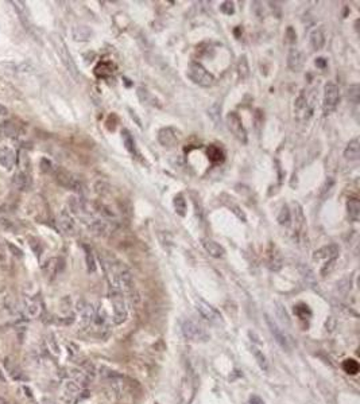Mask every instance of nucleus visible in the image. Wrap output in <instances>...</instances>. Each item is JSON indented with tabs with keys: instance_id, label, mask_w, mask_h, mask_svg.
<instances>
[{
	"instance_id": "23",
	"label": "nucleus",
	"mask_w": 360,
	"mask_h": 404,
	"mask_svg": "<svg viewBox=\"0 0 360 404\" xmlns=\"http://www.w3.org/2000/svg\"><path fill=\"white\" fill-rule=\"evenodd\" d=\"M325 43V35L322 33L321 28H317L315 31H312L310 34V45L315 50H320L321 47Z\"/></svg>"
},
{
	"instance_id": "25",
	"label": "nucleus",
	"mask_w": 360,
	"mask_h": 404,
	"mask_svg": "<svg viewBox=\"0 0 360 404\" xmlns=\"http://www.w3.org/2000/svg\"><path fill=\"white\" fill-rule=\"evenodd\" d=\"M207 155H208V159L212 163H220L224 161V151L220 147L214 146V144H211L207 148Z\"/></svg>"
},
{
	"instance_id": "22",
	"label": "nucleus",
	"mask_w": 360,
	"mask_h": 404,
	"mask_svg": "<svg viewBox=\"0 0 360 404\" xmlns=\"http://www.w3.org/2000/svg\"><path fill=\"white\" fill-rule=\"evenodd\" d=\"M92 30L88 26H76L72 30V35H73V40L77 42H85V40H89L92 37Z\"/></svg>"
},
{
	"instance_id": "24",
	"label": "nucleus",
	"mask_w": 360,
	"mask_h": 404,
	"mask_svg": "<svg viewBox=\"0 0 360 404\" xmlns=\"http://www.w3.org/2000/svg\"><path fill=\"white\" fill-rule=\"evenodd\" d=\"M347 210H348L349 219L352 220L354 222L359 221V217H360V202H359V200H356V198H351V200L347 202Z\"/></svg>"
},
{
	"instance_id": "32",
	"label": "nucleus",
	"mask_w": 360,
	"mask_h": 404,
	"mask_svg": "<svg viewBox=\"0 0 360 404\" xmlns=\"http://www.w3.org/2000/svg\"><path fill=\"white\" fill-rule=\"evenodd\" d=\"M12 4L15 7V10H17L18 15L21 18V20H22L23 23H27L28 10L27 7H26V3H24V1H12Z\"/></svg>"
},
{
	"instance_id": "27",
	"label": "nucleus",
	"mask_w": 360,
	"mask_h": 404,
	"mask_svg": "<svg viewBox=\"0 0 360 404\" xmlns=\"http://www.w3.org/2000/svg\"><path fill=\"white\" fill-rule=\"evenodd\" d=\"M173 205H174L175 213L181 216V217H185L186 216V201L182 194H177L173 200Z\"/></svg>"
},
{
	"instance_id": "13",
	"label": "nucleus",
	"mask_w": 360,
	"mask_h": 404,
	"mask_svg": "<svg viewBox=\"0 0 360 404\" xmlns=\"http://www.w3.org/2000/svg\"><path fill=\"white\" fill-rule=\"evenodd\" d=\"M305 65V56L304 53L296 47H293L289 51V56H287V66L293 72H301L302 67Z\"/></svg>"
},
{
	"instance_id": "4",
	"label": "nucleus",
	"mask_w": 360,
	"mask_h": 404,
	"mask_svg": "<svg viewBox=\"0 0 360 404\" xmlns=\"http://www.w3.org/2000/svg\"><path fill=\"white\" fill-rule=\"evenodd\" d=\"M53 43H54V46L57 47V51H58V54L61 57L62 62H64L65 67L68 69L70 76H72L74 80H79V69H77V65H76V62H74L72 54L69 53L66 43H65L61 37L57 35V34L53 35Z\"/></svg>"
},
{
	"instance_id": "14",
	"label": "nucleus",
	"mask_w": 360,
	"mask_h": 404,
	"mask_svg": "<svg viewBox=\"0 0 360 404\" xmlns=\"http://www.w3.org/2000/svg\"><path fill=\"white\" fill-rule=\"evenodd\" d=\"M81 388L74 380H68V382L64 384V389H62V396L61 400L64 403L72 404L74 403L76 398L79 396Z\"/></svg>"
},
{
	"instance_id": "17",
	"label": "nucleus",
	"mask_w": 360,
	"mask_h": 404,
	"mask_svg": "<svg viewBox=\"0 0 360 404\" xmlns=\"http://www.w3.org/2000/svg\"><path fill=\"white\" fill-rule=\"evenodd\" d=\"M12 183H14V186L17 187L18 190L26 191L31 187V178H30V175L27 173L18 171L12 177Z\"/></svg>"
},
{
	"instance_id": "34",
	"label": "nucleus",
	"mask_w": 360,
	"mask_h": 404,
	"mask_svg": "<svg viewBox=\"0 0 360 404\" xmlns=\"http://www.w3.org/2000/svg\"><path fill=\"white\" fill-rule=\"evenodd\" d=\"M347 99L354 104H358L360 100V86L358 84H354L348 86L347 89Z\"/></svg>"
},
{
	"instance_id": "21",
	"label": "nucleus",
	"mask_w": 360,
	"mask_h": 404,
	"mask_svg": "<svg viewBox=\"0 0 360 404\" xmlns=\"http://www.w3.org/2000/svg\"><path fill=\"white\" fill-rule=\"evenodd\" d=\"M282 264H283L282 255L276 249L275 245H271L270 251H269V267L273 271H279L282 268Z\"/></svg>"
},
{
	"instance_id": "20",
	"label": "nucleus",
	"mask_w": 360,
	"mask_h": 404,
	"mask_svg": "<svg viewBox=\"0 0 360 404\" xmlns=\"http://www.w3.org/2000/svg\"><path fill=\"white\" fill-rule=\"evenodd\" d=\"M360 157V141L358 138H355L349 141L345 150H344V158L348 161H358Z\"/></svg>"
},
{
	"instance_id": "37",
	"label": "nucleus",
	"mask_w": 360,
	"mask_h": 404,
	"mask_svg": "<svg viewBox=\"0 0 360 404\" xmlns=\"http://www.w3.org/2000/svg\"><path fill=\"white\" fill-rule=\"evenodd\" d=\"M208 115L209 118L212 119L214 123H219L220 120H221V105H220L219 102H214L213 105L209 108Z\"/></svg>"
},
{
	"instance_id": "15",
	"label": "nucleus",
	"mask_w": 360,
	"mask_h": 404,
	"mask_svg": "<svg viewBox=\"0 0 360 404\" xmlns=\"http://www.w3.org/2000/svg\"><path fill=\"white\" fill-rule=\"evenodd\" d=\"M58 226L60 229L64 232V233H68V235H72L76 232V222H74L73 217L69 214V212L66 210H61L60 214H58Z\"/></svg>"
},
{
	"instance_id": "5",
	"label": "nucleus",
	"mask_w": 360,
	"mask_h": 404,
	"mask_svg": "<svg viewBox=\"0 0 360 404\" xmlns=\"http://www.w3.org/2000/svg\"><path fill=\"white\" fill-rule=\"evenodd\" d=\"M182 333L186 340L191 343H207L209 340V334L203 326L191 320H185L182 322Z\"/></svg>"
},
{
	"instance_id": "46",
	"label": "nucleus",
	"mask_w": 360,
	"mask_h": 404,
	"mask_svg": "<svg viewBox=\"0 0 360 404\" xmlns=\"http://www.w3.org/2000/svg\"><path fill=\"white\" fill-rule=\"evenodd\" d=\"M316 65L318 67H321V69H324V67L326 66V60L325 58H322V57H320V58L316 60Z\"/></svg>"
},
{
	"instance_id": "1",
	"label": "nucleus",
	"mask_w": 360,
	"mask_h": 404,
	"mask_svg": "<svg viewBox=\"0 0 360 404\" xmlns=\"http://www.w3.org/2000/svg\"><path fill=\"white\" fill-rule=\"evenodd\" d=\"M315 95L308 93L306 90L301 92V95L297 97L294 104V118L298 121H308L313 115V107H315Z\"/></svg>"
},
{
	"instance_id": "39",
	"label": "nucleus",
	"mask_w": 360,
	"mask_h": 404,
	"mask_svg": "<svg viewBox=\"0 0 360 404\" xmlns=\"http://www.w3.org/2000/svg\"><path fill=\"white\" fill-rule=\"evenodd\" d=\"M85 262H86V268L89 272H95L96 271V262L93 258V253L89 248L85 247Z\"/></svg>"
},
{
	"instance_id": "44",
	"label": "nucleus",
	"mask_w": 360,
	"mask_h": 404,
	"mask_svg": "<svg viewBox=\"0 0 360 404\" xmlns=\"http://www.w3.org/2000/svg\"><path fill=\"white\" fill-rule=\"evenodd\" d=\"M49 343H50V348L53 349V352H56V354L60 353V346H58V343H57L56 341V337L51 334L50 336V340H49Z\"/></svg>"
},
{
	"instance_id": "33",
	"label": "nucleus",
	"mask_w": 360,
	"mask_h": 404,
	"mask_svg": "<svg viewBox=\"0 0 360 404\" xmlns=\"http://www.w3.org/2000/svg\"><path fill=\"white\" fill-rule=\"evenodd\" d=\"M343 369L345 370L348 375H356L360 369L359 363L354 359H347L343 363Z\"/></svg>"
},
{
	"instance_id": "11",
	"label": "nucleus",
	"mask_w": 360,
	"mask_h": 404,
	"mask_svg": "<svg viewBox=\"0 0 360 404\" xmlns=\"http://www.w3.org/2000/svg\"><path fill=\"white\" fill-rule=\"evenodd\" d=\"M266 322H267V326H269V329H270V333L273 334V337H274L276 343H278L283 350H289V349H290V346H289V340H287V337L285 336V333L282 331V329L278 327V325H276L274 321L271 320L269 315H266Z\"/></svg>"
},
{
	"instance_id": "28",
	"label": "nucleus",
	"mask_w": 360,
	"mask_h": 404,
	"mask_svg": "<svg viewBox=\"0 0 360 404\" xmlns=\"http://www.w3.org/2000/svg\"><path fill=\"white\" fill-rule=\"evenodd\" d=\"M122 138H123V143H124V147H126V150L129 152V154H135V141H134V138L131 136V134H129V131H127V129H123V132H122Z\"/></svg>"
},
{
	"instance_id": "30",
	"label": "nucleus",
	"mask_w": 360,
	"mask_h": 404,
	"mask_svg": "<svg viewBox=\"0 0 360 404\" xmlns=\"http://www.w3.org/2000/svg\"><path fill=\"white\" fill-rule=\"evenodd\" d=\"M4 365H6V369L8 370V375L11 376L12 380H22L23 373L21 372V369L18 368L17 365L14 364V363H10V360H6V361H4Z\"/></svg>"
},
{
	"instance_id": "26",
	"label": "nucleus",
	"mask_w": 360,
	"mask_h": 404,
	"mask_svg": "<svg viewBox=\"0 0 360 404\" xmlns=\"http://www.w3.org/2000/svg\"><path fill=\"white\" fill-rule=\"evenodd\" d=\"M237 76L242 81L247 80L250 76V67H248V61L246 56L240 57V60L237 62Z\"/></svg>"
},
{
	"instance_id": "18",
	"label": "nucleus",
	"mask_w": 360,
	"mask_h": 404,
	"mask_svg": "<svg viewBox=\"0 0 360 404\" xmlns=\"http://www.w3.org/2000/svg\"><path fill=\"white\" fill-rule=\"evenodd\" d=\"M15 152L12 151L8 147L0 148V166L4 167L6 170H11L15 166Z\"/></svg>"
},
{
	"instance_id": "36",
	"label": "nucleus",
	"mask_w": 360,
	"mask_h": 404,
	"mask_svg": "<svg viewBox=\"0 0 360 404\" xmlns=\"http://www.w3.org/2000/svg\"><path fill=\"white\" fill-rule=\"evenodd\" d=\"M290 221H292V213H290V210L287 208V205H283L281 212L278 214V222L281 225H285V226H289Z\"/></svg>"
},
{
	"instance_id": "38",
	"label": "nucleus",
	"mask_w": 360,
	"mask_h": 404,
	"mask_svg": "<svg viewBox=\"0 0 360 404\" xmlns=\"http://www.w3.org/2000/svg\"><path fill=\"white\" fill-rule=\"evenodd\" d=\"M294 214H296V224H297V228H298V229L304 228V225H305L304 213H302V208H301V205L297 203V202L294 203Z\"/></svg>"
},
{
	"instance_id": "6",
	"label": "nucleus",
	"mask_w": 360,
	"mask_h": 404,
	"mask_svg": "<svg viewBox=\"0 0 360 404\" xmlns=\"http://www.w3.org/2000/svg\"><path fill=\"white\" fill-rule=\"evenodd\" d=\"M340 101V89L335 82H326L324 86V102H322V109L324 113L333 112Z\"/></svg>"
},
{
	"instance_id": "41",
	"label": "nucleus",
	"mask_w": 360,
	"mask_h": 404,
	"mask_svg": "<svg viewBox=\"0 0 360 404\" xmlns=\"http://www.w3.org/2000/svg\"><path fill=\"white\" fill-rule=\"evenodd\" d=\"M228 208L231 209L232 212H233V213L236 214L237 216V219H240L243 221V222H246V221H247V217H246V214H244V212H243L242 209L239 208V206H237L236 203H228Z\"/></svg>"
},
{
	"instance_id": "19",
	"label": "nucleus",
	"mask_w": 360,
	"mask_h": 404,
	"mask_svg": "<svg viewBox=\"0 0 360 404\" xmlns=\"http://www.w3.org/2000/svg\"><path fill=\"white\" fill-rule=\"evenodd\" d=\"M23 307H24V313L30 318H35L37 315L40 314L41 311V304L40 302L33 297H24L23 298Z\"/></svg>"
},
{
	"instance_id": "47",
	"label": "nucleus",
	"mask_w": 360,
	"mask_h": 404,
	"mask_svg": "<svg viewBox=\"0 0 360 404\" xmlns=\"http://www.w3.org/2000/svg\"><path fill=\"white\" fill-rule=\"evenodd\" d=\"M8 115V111H7L6 108L3 107L1 104H0V118H3V116H7Z\"/></svg>"
},
{
	"instance_id": "8",
	"label": "nucleus",
	"mask_w": 360,
	"mask_h": 404,
	"mask_svg": "<svg viewBox=\"0 0 360 404\" xmlns=\"http://www.w3.org/2000/svg\"><path fill=\"white\" fill-rule=\"evenodd\" d=\"M182 139V134L174 127H163L158 132V141L163 147H174Z\"/></svg>"
},
{
	"instance_id": "9",
	"label": "nucleus",
	"mask_w": 360,
	"mask_h": 404,
	"mask_svg": "<svg viewBox=\"0 0 360 404\" xmlns=\"http://www.w3.org/2000/svg\"><path fill=\"white\" fill-rule=\"evenodd\" d=\"M227 125L231 131L232 134L235 135L237 141H240L242 143H247V131L243 125V121L240 116L236 112H230L227 116Z\"/></svg>"
},
{
	"instance_id": "43",
	"label": "nucleus",
	"mask_w": 360,
	"mask_h": 404,
	"mask_svg": "<svg viewBox=\"0 0 360 404\" xmlns=\"http://www.w3.org/2000/svg\"><path fill=\"white\" fill-rule=\"evenodd\" d=\"M286 38L289 43H294L297 40V34H296V31L292 27H289L286 30Z\"/></svg>"
},
{
	"instance_id": "29",
	"label": "nucleus",
	"mask_w": 360,
	"mask_h": 404,
	"mask_svg": "<svg viewBox=\"0 0 360 404\" xmlns=\"http://www.w3.org/2000/svg\"><path fill=\"white\" fill-rule=\"evenodd\" d=\"M253 354L254 357H255V360H256L258 365L260 366V369L267 372V370H269V363H267V359H266L263 352H260L256 346H253Z\"/></svg>"
},
{
	"instance_id": "45",
	"label": "nucleus",
	"mask_w": 360,
	"mask_h": 404,
	"mask_svg": "<svg viewBox=\"0 0 360 404\" xmlns=\"http://www.w3.org/2000/svg\"><path fill=\"white\" fill-rule=\"evenodd\" d=\"M250 404H265V403H263V400L259 398V396L254 395V396L250 398Z\"/></svg>"
},
{
	"instance_id": "31",
	"label": "nucleus",
	"mask_w": 360,
	"mask_h": 404,
	"mask_svg": "<svg viewBox=\"0 0 360 404\" xmlns=\"http://www.w3.org/2000/svg\"><path fill=\"white\" fill-rule=\"evenodd\" d=\"M136 93H138V97H139V100H141L143 104H151V105H155L158 102L146 88H138V92H136Z\"/></svg>"
},
{
	"instance_id": "3",
	"label": "nucleus",
	"mask_w": 360,
	"mask_h": 404,
	"mask_svg": "<svg viewBox=\"0 0 360 404\" xmlns=\"http://www.w3.org/2000/svg\"><path fill=\"white\" fill-rule=\"evenodd\" d=\"M339 253H340V248L336 244H329L325 247L320 248L318 251H316L313 255L315 260H324V265L321 268V274L325 276L328 272H331V269L333 268V265L336 263V260L339 258Z\"/></svg>"
},
{
	"instance_id": "7",
	"label": "nucleus",
	"mask_w": 360,
	"mask_h": 404,
	"mask_svg": "<svg viewBox=\"0 0 360 404\" xmlns=\"http://www.w3.org/2000/svg\"><path fill=\"white\" fill-rule=\"evenodd\" d=\"M111 302H112L113 307V322L116 325L123 323L124 321L127 320V307H126V302H124L123 292L118 291V290H112L111 294Z\"/></svg>"
},
{
	"instance_id": "40",
	"label": "nucleus",
	"mask_w": 360,
	"mask_h": 404,
	"mask_svg": "<svg viewBox=\"0 0 360 404\" xmlns=\"http://www.w3.org/2000/svg\"><path fill=\"white\" fill-rule=\"evenodd\" d=\"M294 313L298 315L299 318H306V317H310V310L309 307L306 306V304H304V303H301V304H298V306H296L294 307Z\"/></svg>"
},
{
	"instance_id": "10",
	"label": "nucleus",
	"mask_w": 360,
	"mask_h": 404,
	"mask_svg": "<svg viewBox=\"0 0 360 404\" xmlns=\"http://www.w3.org/2000/svg\"><path fill=\"white\" fill-rule=\"evenodd\" d=\"M196 309H197V311L200 313V315H201L203 318H205L207 321H209V322H212V323H219V322H221V314H220L217 310L214 309L212 304L205 302L204 299H200V298H198L197 301H196Z\"/></svg>"
},
{
	"instance_id": "12",
	"label": "nucleus",
	"mask_w": 360,
	"mask_h": 404,
	"mask_svg": "<svg viewBox=\"0 0 360 404\" xmlns=\"http://www.w3.org/2000/svg\"><path fill=\"white\" fill-rule=\"evenodd\" d=\"M56 181L60 185L66 187V189H70V190L79 191L80 187H81L80 182L74 178L73 175L68 173V171H65V170H61V168L56 171Z\"/></svg>"
},
{
	"instance_id": "35",
	"label": "nucleus",
	"mask_w": 360,
	"mask_h": 404,
	"mask_svg": "<svg viewBox=\"0 0 360 404\" xmlns=\"http://www.w3.org/2000/svg\"><path fill=\"white\" fill-rule=\"evenodd\" d=\"M275 313H276V317L279 318V321H281L283 325H290L292 323V321H290V317H289V314H287V311L285 310V307L282 306L281 303H275Z\"/></svg>"
},
{
	"instance_id": "42",
	"label": "nucleus",
	"mask_w": 360,
	"mask_h": 404,
	"mask_svg": "<svg viewBox=\"0 0 360 404\" xmlns=\"http://www.w3.org/2000/svg\"><path fill=\"white\" fill-rule=\"evenodd\" d=\"M220 10L221 12H224L225 15H232L235 12V6L232 1H223L221 6H220Z\"/></svg>"
},
{
	"instance_id": "2",
	"label": "nucleus",
	"mask_w": 360,
	"mask_h": 404,
	"mask_svg": "<svg viewBox=\"0 0 360 404\" xmlns=\"http://www.w3.org/2000/svg\"><path fill=\"white\" fill-rule=\"evenodd\" d=\"M186 76L194 84L203 88H209L214 84V77L200 62H191L186 70Z\"/></svg>"
},
{
	"instance_id": "16",
	"label": "nucleus",
	"mask_w": 360,
	"mask_h": 404,
	"mask_svg": "<svg viewBox=\"0 0 360 404\" xmlns=\"http://www.w3.org/2000/svg\"><path fill=\"white\" fill-rule=\"evenodd\" d=\"M201 244H203L204 249H205L212 258H224L225 249L220 245L219 242H216L214 240H212V239H208V237H204V239H201Z\"/></svg>"
}]
</instances>
